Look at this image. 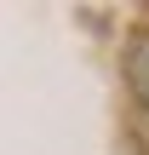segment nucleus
I'll list each match as a JSON object with an SVG mask.
<instances>
[{
    "mask_svg": "<svg viewBox=\"0 0 149 155\" xmlns=\"http://www.w3.org/2000/svg\"><path fill=\"white\" fill-rule=\"evenodd\" d=\"M126 81H132V98L149 109V35H138L126 52Z\"/></svg>",
    "mask_w": 149,
    "mask_h": 155,
    "instance_id": "1",
    "label": "nucleus"
}]
</instances>
